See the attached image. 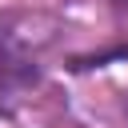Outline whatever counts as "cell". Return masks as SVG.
<instances>
[{"instance_id":"obj_1","label":"cell","mask_w":128,"mask_h":128,"mask_svg":"<svg viewBox=\"0 0 128 128\" xmlns=\"http://www.w3.org/2000/svg\"><path fill=\"white\" fill-rule=\"evenodd\" d=\"M52 44V24L44 16L0 20V88L24 84L36 72V56Z\"/></svg>"}]
</instances>
